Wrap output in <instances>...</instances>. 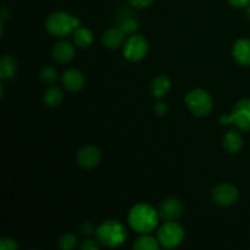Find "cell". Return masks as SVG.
Returning a JSON list of instances; mask_svg holds the SVG:
<instances>
[{"label":"cell","instance_id":"cell-1","mask_svg":"<svg viewBox=\"0 0 250 250\" xmlns=\"http://www.w3.org/2000/svg\"><path fill=\"white\" fill-rule=\"evenodd\" d=\"M159 212L146 203H138L128 212V224L137 233H150L158 226Z\"/></svg>","mask_w":250,"mask_h":250},{"label":"cell","instance_id":"cell-2","mask_svg":"<svg viewBox=\"0 0 250 250\" xmlns=\"http://www.w3.org/2000/svg\"><path fill=\"white\" fill-rule=\"evenodd\" d=\"M98 241L107 248L121 247L127 239V231L121 222L116 220H106L97 229Z\"/></svg>","mask_w":250,"mask_h":250},{"label":"cell","instance_id":"cell-3","mask_svg":"<svg viewBox=\"0 0 250 250\" xmlns=\"http://www.w3.org/2000/svg\"><path fill=\"white\" fill-rule=\"evenodd\" d=\"M80 27V20L65 11H55L48 16L45 28L54 37H67Z\"/></svg>","mask_w":250,"mask_h":250},{"label":"cell","instance_id":"cell-4","mask_svg":"<svg viewBox=\"0 0 250 250\" xmlns=\"http://www.w3.org/2000/svg\"><path fill=\"white\" fill-rule=\"evenodd\" d=\"M186 104L193 115L198 117H204L211 112L214 102L209 92L204 89H193L186 95Z\"/></svg>","mask_w":250,"mask_h":250},{"label":"cell","instance_id":"cell-5","mask_svg":"<svg viewBox=\"0 0 250 250\" xmlns=\"http://www.w3.org/2000/svg\"><path fill=\"white\" fill-rule=\"evenodd\" d=\"M185 239V229L178 222L166 221L158 229V241L164 248H176Z\"/></svg>","mask_w":250,"mask_h":250},{"label":"cell","instance_id":"cell-6","mask_svg":"<svg viewBox=\"0 0 250 250\" xmlns=\"http://www.w3.org/2000/svg\"><path fill=\"white\" fill-rule=\"evenodd\" d=\"M220 121L222 125L234 124L242 131H250V98L239 100L232 114L221 116Z\"/></svg>","mask_w":250,"mask_h":250},{"label":"cell","instance_id":"cell-7","mask_svg":"<svg viewBox=\"0 0 250 250\" xmlns=\"http://www.w3.org/2000/svg\"><path fill=\"white\" fill-rule=\"evenodd\" d=\"M148 54V42L142 36H131L124 44L125 58L132 62H137Z\"/></svg>","mask_w":250,"mask_h":250},{"label":"cell","instance_id":"cell-8","mask_svg":"<svg viewBox=\"0 0 250 250\" xmlns=\"http://www.w3.org/2000/svg\"><path fill=\"white\" fill-rule=\"evenodd\" d=\"M211 195L212 200L217 205H221V207H231V205L237 203L239 193L237 187H234L231 183H221V185H217L212 189Z\"/></svg>","mask_w":250,"mask_h":250},{"label":"cell","instance_id":"cell-9","mask_svg":"<svg viewBox=\"0 0 250 250\" xmlns=\"http://www.w3.org/2000/svg\"><path fill=\"white\" fill-rule=\"evenodd\" d=\"M102 160V151L95 146H85L77 153V163L83 168H93Z\"/></svg>","mask_w":250,"mask_h":250},{"label":"cell","instance_id":"cell-10","mask_svg":"<svg viewBox=\"0 0 250 250\" xmlns=\"http://www.w3.org/2000/svg\"><path fill=\"white\" fill-rule=\"evenodd\" d=\"M183 205L176 198H167L163 200L159 208V215L165 221H175L182 215Z\"/></svg>","mask_w":250,"mask_h":250},{"label":"cell","instance_id":"cell-11","mask_svg":"<svg viewBox=\"0 0 250 250\" xmlns=\"http://www.w3.org/2000/svg\"><path fill=\"white\" fill-rule=\"evenodd\" d=\"M85 78L77 68H68L62 75V84L70 92H78L84 87Z\"/></svg>","mask_w":250,"mask_h":250},{"label":"cell","instance_id":"cell-12","mask_svg":"<svg viewBox=\"0 0 250 250\" xmlns=\"http://www.w3.org/2000/svg\"><path fill=\"white\" fill-rule=\"evenodd\" d=\"M75 56V46L68 41H61L53 48V59L56 62H70Z\"/></svg>","mask_w":250,"mask_h":250},{"label":"cell","instance_id":"cell-13","mask_svg":"<svg viewBox=\"0 0 250 250\" xmlns=\"http://www.w3.org/2000/svg\"><path fill=\"white\" fill-rule=\"evenodd\" d=\"M125 36L126 34L120 27H112V28L105 31L104 34H103V44H104L105 48L114 50V49L120 48L124 44Z\"/></svg>","mask_w":250,"mask_h":250},{"label":"cell","instance_id":"cell-14","mask_svg":"<svg viewBox=\"0 0 250 250\" xmlns=\"http://www.w3.org/2000/svg\"><path fill=\"white\" fill-rule=\"evenodd\" d=\"M234 60L243 66H250V39H239L234 43L233 50Z\"/></svg>","mask_w":250,"mask_h":250},{"label":"cell","instance_id":"cell-15","mask_svg":"<svg viewBox=\"0 0 250 250\" xmlns=\"http://www.w3.org/2000/svg\"><path fill=\"white\" fill-rule=\"evenodd\" d=\"M17 72V61L11 55L4 54L0 59V78L11 80Z\"/></svg>","mask_w":250,"mask_h":250},{"label":"cell","instance_id":"cell-16","mask_svg":"<svg viewBox=\"0 0 250 250\" xmlns=\"http://www.w3.org/2000/svg\"><path fill=\"white\" fill-rule=\"evenodd\" d=\"M224 148L226 149L229 153L231 154H236L238 153L239 150L243 146V137L241 136V133H238L237 131H231L227 132L224 137Z\"/></svg>","mask_w":250,"mask_h":250},{"label":"cell","instance_id":"cell-17","mask_svg":"<svg viewBox=\"0 0 250 250\" xmlns=\"http://www.w3.org/2000/svg\"><path fill=\"white\" fill-rule=\"evenodd\" d=\"M73 41L78 48L87 49L94 42V34L90 29L85 28V27H77L73 32Z\"/></svg>","mask_w":250,"mask_h":250},{"label":"cell","instance_id":"cell-18","mask_svg":"<svg viewBox=\"0 0 250 250\" xmlns=\"http://www.w3.org/2000/svg\"><path fill=\"white\" fill-rule=\"evenodd\" d=\"M171 88V82L166 76L159 75L151 82V93H153V97L156 99H160V98L165 97L167 94V92Z\"/></svg>","mask_w":250,"mask_h":250},{"label":"cell","instance_id":"cell-19","mask_svg":"<svg viewBox=\"0 0 250 250\" xmlns=\"http://www.w3.org/2000/svg\"><path fill=\"white\" fill-rule=\"evenodd\" d=\"M43 99L46 106L56 107L62 102L63 93L59 87H50L45 90Z\"/></svg>","mask_w":250,"mask_h":250},{"label":"cell","instance_id":"cell-20","mask_svg":"<svg viewBox=\"0 0 250 250\" xmlns=\"http://www.w3.org/2000/svg\"><path fill=\"white\" fill-rule=\"evenodd\" d=\"M159 241L154 237L149 236L148 233L143 234L136 239L133 243V249L136 250H158L159 249Z\"/></svg>","mask_w":250,"mask_h":250},{"label":"cell","instance_id":"cell-21","mask_svg":"<svg viewBox=\"0 0 250 250\" xmlns=\"http://www.w3.org/2000/svg\"><path fill=\"white\" fill-rule=\"evenodd\" d=\"M77 246V237L73 233H65L59 239V247L63 250H72Z\"/></svg>","mask_w":250,"mask_h":250},{"label":"cell","instance_id":"cell-22","mask_svg":"<svg viewBox=\"0 0 250 250\" xmlns=\"http://www.w3.org/2000/svg\"><path fill=\"white\" fill-rule=\"evenodd\" d=\"M41 76L42 81L45 83H54L56 80H58V71L53 67V66H44L43 68L41 70Z\"/></svg>","mask_w":250,"mask_h":250},{"label":"cell","instance_id":"cell-23","mask_svg":"<svg viewBox=\"0 0 250 250\" xmlns=\"http://www.w3.org/2000/svg\"><path fill=\"white\" fill-rule=\"evenodd\" d=\"M120 28L125 32V34H133L138 29V22L133 19H126L121 22Z\"/></svg>","mask_w":250,"mask_h":250},{"label":"cell","instance_id":"cell-24","mask_svg":"<svg viewBox=\"0 0 250 250\" xmlns=\"http://www.w3.org/2000/svg\"><path fill=\"white\" fill-rule=\"evenodd\" d=\"M19 248V244L14 238H1L0 239V249L1 250H16Z\"/></svg>","mask_w":250,"mask_h":250},{"label":"cell","instance_id":"cell-25","mask_svg":"<svg viewBox=\"0 0 250 250\" xmlns=\"http://www.w3.org/2000/svg\"><path fill=\"white\" fill-rule=\"evenodd\" d=\"M81 249L82 250H99V244H98L94 239L88 238L83 242L82 246H81Z\"/></svg>","mask_w":250,"mask_h":250},{"label":"cell","instance_id":"cell-26","mask_svg":"<svg viewBox=\"0 0 250 250\" xmlns=\"http://www.w3.org/2000/svg\"><path fill=\"white\" fill-rule=\"evenodd\" d=\"M94 231H97V229H95L94 224L90 221L84 222V224L81 226V232H82V234H84V236H90Z\"/></svg>","mask_w":250,"mask_h":250},{"label":"cell","instance_id":"cell-27","mask_svg":"<svg viewBox=\"0 0 250 250\" xmlns=\"http://www.w3.org/2000/svg\"><path fill=\"white\" fill-rule=\"evenodd\" d=\"M129 5L137 9H144L153 2V0H128Z\"/></svg>","mask_w":250,"mask_h":250},{"label":"cell","instance_id":"cell-28","mask_svg":"<svg viewBox=\"0 0 250 250\" xmlns=\"http://www.w3.org/2000/svg\"><path fill=\"white\" fill-rule=\"evenodd\" d=\"M154 111H155V114L159 115V116H164V115L167 112V105L163 102L158 103V104L154 106Z\"/></svg>","mask_w":250,"mask_h":250},{"label":"cell","instance_id":"cell-29","mask_svg":"<svg viewBox=\"0 0 250 250\" xmlns=\"http://www.w3.org/2000/svg\"><path fill=\"white\" fill-rule=\"evenodd\" d=\"M229 1L231 2V5H233V6L236 7H239V9H242V7H247L250 4V0H229Z\"/></svg>","mask_w":250,"mask_h":250},{"label":"cell","instance_id":"cell-30","mask_svg":"<svg viewBox=\"0 0 250 250\" xmlns=\"http://www.w3.org/2000/svg\"><path fill=\"white\" fill-rule=\"evenodd\" d=\"M248 15H249V16H250V7H249V9H248Z\"/></svg>","mask_w":250,"mask_h":250}]
</instances>
